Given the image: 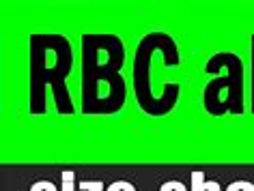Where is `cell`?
<instances>
[{"label": "cell", "mask_w": 254, "mask_h": 191, "mask_svg": "<svg viewBox=\"0 0 254 191\" xmlns=\"http://www.w3.org/2000/svg\"><path fill=\"white\" fill-rule=\"evenodd\" d=\"M252 114H254V35H252Z\"/></svg>", "instance_id": "obj_7"}, {"label": "cell", "mask_w": 254, "mask_h": 191, "mask_svg": "<svg viewBox=\"0 0 254 191\" xmlns=\"http://www.w3.org/2000/svg\"><path fill=\"white\" fill-rule=\"evenodd\" d=\"M108 191H136L134 187H131L129 183H125V181H119V183H114L108 187Z\"/></svg>", "instance_id": "obj_6"}, {"label": "cell", "mask_w": 254, "mask_h": 191, "mask_svg": "<svg viewBox=\"0 0 254 191\" xmlns=\"http://www.w3.org/2000/svg\"><path fill=\"white\" fill-rule=\"evenodd\" d=\"M168 189H177V185L170 183V185H166V187H162V191H168Z\"/></svg>", "instance_id": "obj_8"}, {"label": "cell", "mask_w": 254, "mask_h": 191, "mask_svg": "<svg viewBox=\"0 0 254 191\" xmlns=\"http://www.w3.org/2000/svg\"><path fill=\"white\" fill-rule=\"evenodd\" d=\"M228 191H231V189H228ZM250 191H254V189H250Z\"/></svg>", "instance_id": "obj_9"}, {"label": "cell", "mask_w": 254, "mask_h": 191, "mask_svg": "<svg viewBox=\"0 0 254 191\" xmlns=\"http://www.w3.org/2000/svg\"><path fill=\"white\" fill-rule=\"evenodd\" d=\"M82 112L84 114H114L125 103L127 86L119 71H82Z\"/></svg>", "instance_id": "obj_4"}, {"label": "cell", "mask_w": 254, "mask_h": 191, "mask_svg": "<svg viewBox=\"0 0 254 191\" xmlns=\"http://www.w3.org/2000/svg\"><path fill=\"white\" fill-rule=\"evenodd\" d=\"M179 67V49L170 35L166 33H149L138 43L134 56V69H131V80H134V93L140 110L149 116H160L157 101L153 95L155 75H160L166 69Z\"/></svg>", "instance_id": "obj_2"}, {"label": "cell", "mask_w": 254, "mask_h": 191, "mask_svg": "<svg viewBox=\"0 0 254 191\" xmlns=\"http://www.w3.org/2000/svg\"><path fill=\"white\" fill-rule=\"evenodd\" d=\"M125 48L117 35H82V71H121Z\"/></svg>", "instance_id": "obj_5"}, {"label": "cell", "mask_w": 254, "mask_h": 191, "mask_svg": "<svg viewBox=\"0 0 254 191\" xmlns=\"http://www.w3.org/2000/svg\"><path fill=\"white\" fill-rule=\"evenodd\" d=\"M30 112L43 114L48 107L46 91L52 93L59 114H73L67 91V75L73 67L71 43L63 35H30Z\"/></svg>", "instance_id": "obj_1"}, {"label": "cell", "mask_w": 254, "mask_h": 191, "mask_svg": "<svg viewBox=\"0 0 254 191\" xmlns=\"http://www.w3.org/2000/svg\"><path fill=\"white\" fill-rule=\"evenodd\" d=\"M205 73L211 75L202 93V101L209 114H241L244 112V62L233 52L213 54L205 65Z\"/></svg>", "instance_id": "obj_3"}]
</instances>
